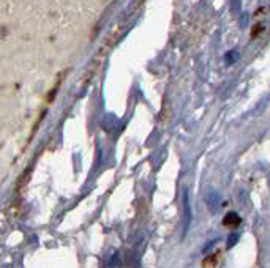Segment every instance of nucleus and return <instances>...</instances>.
<instances>
[{
  "label": "nucleus",
  "instance_id": "obj_2",
  "mask_svg": "<svg viewBox=\"0 0 270 268\" xmlns=\"http://www.w3.org/2000/svg\"><path fill=\"white\" fill-rule=\"evenodd\" d=\"M204 201H206V207L210 213H215V211L220 208L221 205V197L217 191H209L204 196Z\"/></svg>",
  "mask_w": 270,
  "mask_h": 268
},
{
  "label": "nucleus",
  "instance_id": "obj_3",
  "mask_svg": "<svg viewBox=\"0 0 270 268\" xmlns=\"http://www.w3.org/2000/svg\"><path fill=\"white\" fill-rule=\"evenodd\" d=\"M240 222H242V218L235 213V211H229V213L223 218V224L227 225V227H237Z\"/></svg>",
  "mask_w": 270,
  "mask_h": 268
},
{
  "label": "nucleus",
  "instance_id": "obj_6",
  "mask_svg": "<svg viewBox=\"0 0 270 268\" xmlns=\"http://www.w3.org/2000/svg\"><path fill=\"white\" fill-rule=\"evenodd\" d=\"M240 240V234H237V232H232L229 237H227V242H226V248L227 249H232L235 245H237V242Z\"/></svg>",
  "mask_w": 270,
  "mask_h": 268
},
{
  "label": "nucleus",
  "instance_id": "obj_4",
  "mask_svg": "<svg viewBox=\"0 0 270 268\" xmlns=\"http://www.w3.org/2000/svg\"><path fill=\"white\" fill-rule=\"evenodd\" d=\"M203 268H215L217 266V256L215 254H210V256H207L204 260H203Z\"/></svg>",
  "mask_w": 270,
  "mask_h": 268
},
{
  "label": "nucleus",
  "instance_id": "obj_1",
  "mask_svg": "<svg viewBox=\"0 0 270 268\" xmlns=\"http://www.w3.org/2000/svg\"><path fill=\"white\" fill-rule=\"evenodd\" d=\"M182 204H183V232H182V240L187 237L188 234V229L191 225V204H190V194H188V189H183V194H182Z\"/></svg>",
  "mask_w": 270,
  "mask_h": 268
},
{
  "label": "nucleus",
  "instance_id": "obj_7",
  "mask_svg": "<svg viewBox=\"0 0 270 268\" xmlns=\"http://www.w3.org/2000/svg\"><path fill=\"white\" fill-rule=\"evenodd\" d=\"M217 242H218V240H210V242H209V243H207V245H206V246L203 248V252L206 254V252H207V251H209L210 248H213V246H215V245H217Z\"/></svg>",
  "mask_w": 270,
  "mask_h": 268
},
{
  "label": "nucleus",
  "instance_id": "obj_5",
  "mask_svg": "<svg viewBox=\"0 0 270 268\" xmlns=\"http://www.w3.org/2000/svg\"><path fill=\"white\" fill-rule=\"evenodd\" d=\"M119 265H120L119 252H114L112 256L109 257V260L106 262V268H119Z\"/></svg>",
  "mask_w": 270,
  "mask_h": 268
}]
</instances>
